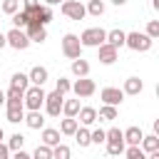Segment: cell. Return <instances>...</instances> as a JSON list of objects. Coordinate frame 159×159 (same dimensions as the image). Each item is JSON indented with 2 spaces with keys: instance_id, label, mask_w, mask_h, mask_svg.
<instances>
[{
  "instance_id": "obj_33",
  "label": "cell",
  "mask_w": 159,
  "mask_h": 159,
  "mask_svg": "<svg viewBox=\"0 0 159 159\" xmlns=\"http://www.w3.org/2000/svg\"><path fill=\"white\" fill-rule=\"evenodd\" d=\"M99 119H117V107L104 104V107L99 109Z\"/></svg>"
},
{
  "instance_id": "obj_46",
  "label": "cell",
  "mask_w": 159,
  "mask_h": 159,
  "mask_svg": "<svg viewBox=\"0 0 159 159\" xmlns=\"http://www.w3.org/2000/svg\"><path fill=\"white\" fill-rule=\"evenodd\" d=\"M2 139H5V132H2V127H0V142H2Z\"/></svg>"
},
{
  "instance_id": "obj_34",
  "label": "cell",
  "mask_w": 159,
  "mask_h": 159,
  "mask_svg": "<svg viewBox=\"0 0 159 159\" xmlns=\"http://www.w3.org/2000/svg\"><path fill=\"white\" fill-rule=\"evenodd\" d=\"M20 10V0H2V12L5 15H12Z\"/></svg>"
},
{
  "instance_id": "obj_32",
  "label": "cell",
  "mask_w": 159,
  "mask_h": 159,
  "mask_svg": "<svg viewBox=\"0 0 159 159\" xmlns=\"http://www.w3.org/2000/svg\"><path fill=\"white\" fill-rule=\"evenodd\" d=\"M22 144H25V137L22 134H12L10 142H7V149L10 152H17V149H22Z\"/></svg>"
},
{
  "instance_id": "obj_47",
  "label": "cell",
  "mask_w": 159,
  "mask_h": 159,
  "mask_svg": "<svg viewBox=\"0 0 159 159\" xmlns=\"http://www.w3.org/2000/svg\"><path fill=\"white\" fill-rule=\"evenodd\" d=\"M0 22H2V20H0Z\"/></svg>"
},
{
  "instance_id": "obj_4",
  "label": "cell",
  "mask_w": 159,
  "mask_h": 159,
  "mask_svg": "<svg viewBox=\"0 0 159 159\" xmlns=\"http://www.w3.org/2000/svg\"><path fill=\"white\" fill-rule=\"evenodd\" d=\"M62 55H65V57H70V60L82 57V45H80V37H77V35L67 32V35L62 37Z\"/></svg>"
},
{
  "instance_id": "obj_23",
  "label": "cell",
  "mask_w": 159,
  "mask_h": 159,
  "mask_svg": "<svg viewBox=\"0 0 159 159\" xmlns=\"http://www.w3.org/2000/svg\"><path fill=\"white\" fill-rule=\"evenodd\" d=\"M77 127H80V124H77V119H75V117H65V119H62V124H60V134L72 137V134L77 132Z\"/></svg>"
},
{
  "instance_id": "obj_26",
  "label": "cell",
  "mask_w": 159,
  "mask_h": 159,
  "mask_svg": "<svg viewBox=\"0 0 159 159\" xmlns=\"http://www.w3.org/2000/svg\"><path fill=\"white\" fill-rule=\"evenodd\" d=\"M84 10H87L89 15H94V17H99V15L104 12V2H102V0H89Z\"/></svg>"
},
{
  "instance_id": "obj_16",
  "label": "cell",
  "mask_w": 159,
  "mask_h": 159,
  "mask_svg": "<svg viewBox=\"0 0 159 159\" xmlns=\"http://www.w3.org/2000/svg\"><path fill=\"white\" fill-rule=\"evenodd\" d=\"M27 80H30L32 84H40V87H42V84L47 82V70L37 65V67H32V70H30V75H27Z\"/></svg>"
},
{
  "instance_id": "obj_18",
  "label": "cell",
  "mask_w": 159,
  "mask_h": 159,
  "mask_svg": "<svg viewBox=\"0 0 159 159\" xmlns=\"http://www.w3.org/2000/svg\"><path fill=\"white\" fill-rule=\"evenodd\" d=\"M139 147H142V152H144V154L157 152V149H159V137H157V134H147V137H142Z\"/></svg>"
},
{
  "instance_id": "obj_11",
  "label": "cell",
  "mask_w": 159,
  "mask_h": 159,
  "mask_svg": "<svg viewBox=\"0 0 159 159\" xmlns=\"http://www.w3.org/2000/svg\"><path fill=\"white\" fill-rule=\"evenodd\" d=\"M97 60H99L102 65H112V62H117V47L102 42V45L97 47Z\"/></svg>"
},
{
  "instance_id": "obj_45",
  "label": "cell",
  "mask_w": 159,
  "mask_h": 159,
  "mask_svg": "<svg viewBox=\"0 0 159 159\" xmlns=\"http://www.w3.org/2000/svg\"><path fill=\"white\" fill-rule=\"evenodd\" d=\"M0 104H5V92L0 89Z\"/></svg>"
},
{
  "instance_id": "obj_27",
  "label": "cell",
  "mask_w": 159,
  "mask_h": 159,
  "mask_svg": "<svg viewBox=\"0 0 159 159\" xmlns=\"http://www.w3.org/2000/svg\"><path fill=\"white\" fill-rule=\"evenodd\" d=\"M12 27H17V30L27 27V12H25V10H17V12H12Z\"/></svg>"
},
{
  "instance_id": "obj_3",
  "label": "cell",
  "mask_w": 159,
  "mask_h": 159,
  "mask_svg": "<svg viewBox=\"0 0 159 159\" xmlns=\"http://www.w3.org/2000/svg\"><path fill=\"white\" fill-rule=\"evenodd\" d=\"M104 37H107V32H104L102 27H87V30L80 35V45H82V47H99V45L104 42Z\"/></svg>"
},
{
  "instance_id": "obj_24",
  "label": "cell",
  "mask_w": 159,
  "mask_h": 159,
  "mask_svg": "<svg viewBox=\"0 0 159 159\" xmlns=\"http://www.w3.org/2000/svg\"><path fill=\"white\" fill-rule=\"evenodd\" d=\"M62 112H65V117H77V112H80V97L77 99H65L62 102Z\"/></svg>"
},
{
  "instance_id": "obj_37",
  "label": "cell",
  "mask_w": 159,
  "mask_h": 159,
  "mask_svg": "<svg viewBox=\"0 0 159 159\" xmlns=\"http://www.w3.org/2000/svg\"><path fill=\"white\" fill-rule=\"evenodd\" d=\"M89 142H92V144H102V142H104V129H94V132H89Z\"/></svg>"
},
{
  "instance_id": "obj_41",
  "label": "cell",
  "mask_w": 159,
  "mask_h": 159,
  "mask_svg": "<svg viewBox=\"0 0 159 159\" xmlns=\"http://www.w3.org/2000/svg\"><path fill=\"white\" fill-rule=\"evenodd\" d=\"M147 159H159V149H157V152H149V157H147Z\"/></svg>"
},
{
  "instance_id": "obj_15",
  "label": "cell",
  "mask_w": 159,
  "mask_h": 159,
  "mask_svg": "<svg viewBox=\"0 0 159 159\" xmlns=\"http://www.w3.org/2000/svg\"><path fill=\"white\" fill-rule=\"evenodd\" d=\"M42 144H47V147H57V144H60V129L42 127Z\"/></svg>"
},
{
  "instance_id": "obj_29",
  "label": "cell",
  "mask_w": 159,
  "mask_h": 159,
  "mask_svg": "<svg viewBox=\"0 0 159 159\" xmlns=\"http://www.w3.org/2000/svg\"><path fill=\"white\" fill-rule=\"evenodd\" d=\"M32 159H52V147H47V144H37V149L32 152Z\"/></svg>"
},
{
  "instance_id": "obj_43",
  "label": "cell",
  "mask_w": 159,
  "mask_h": 159,
  "mask_svg": "<svg viewBox=\"0 0 159 159\" xmlns=\"http://www.w3.org/2000/svg\"><path fill=\"white\" fill-rule=\"evenodd\" d=\"M60 2H62V0H45V5H50V7H52V5H60Z\"/></svg>"
},
{
  "instance_id": "obj_38",
  "label": "cell",
  "mask_w": 159,
  "mask_h": 159,
  "mask_svg": "<svg viewBox=\"0 0 159 159\" xmlns=\"http://www.w3.org/2000/svg\"><path fill=\"white\" fill-rule=\"evenodd\" d=\"M40 7V0H25V10H35Z\"/></svg>"
},
{
  "instance_id": "obj_17",
  "label": "cell",
  "mask_w": 159,
  "mask_h": 159,
  "mask_svg": "<svg viewBox=\"0 0 159 159\" xmlns=\"http://www.w3.org/2000/svg\"><path fill=\"white\" fill-rule=\"evenodd\" d=\"M142 87H144V84H142V80H139V77H127V80H124L122 92H124V94H139V92H142Z\"/></svg>"
},
{
  "instance_id": "obj_35",
  "label": "cell",
  "mask_w": 159,
  "mask_h": 159,
  "mask_svg": "<svg viewBox=\"0 0 159 159\" xmlns=\"http://www.w3.org/2000/svg\"><path fill=\"white\" fill-rule=\"evenodd\" d=\"M70 89H72V82H70L67 77H60V80H57V87H55V92H60V94H67Z\"/></svg>"
},
{
  "instance_id": "obj_13",
  "label": "cell",
  "mask_w": 159,
  "mask_h": 159,
  "mask_svg": "<svg viewBox=\"0 0 159 159\" xmlns=\"http://www.w3.org/2000/svg\"><path fill=\"white\" fill-rule=\"evenodd\" d=\"M30 129H42L45 127V117H42V112L40 109H30L27 114H25V119H22Z\"/></svg>"
},
{
  "instance_id": "obj_19",
  "label": "cell",
  "mask_w": 159,
  "mask_h": 159,
  "mask_svg": "<svg viewBox=\"0 0 159 159\" xmlns=\"http://www.w3.org/2000/svg\"><path fill=\"white\" fill-rule=\"evenodd\" d=\"M124 35H127V32H122V30H109V32H107V37H104V42L119 50V47L124 45Z\"/></svg>"
},
{
  "instance_id": "obj_42",
  "label": "cell",
  "mask_w": 159,
  "mask_h": 159,
  "mask_svg": "<svg viewBox=\"0 0 159 159\" xmlns=\"http://www.w3.org/2000/svg\"><path fill=\"white\" fill-rule=\"evenodd\" d=\"M5 45H7V40H5V35H2V32H0V50H2V47H5Z\"/></svg>"
},
{
  "instance_id": "obj_7",
  "label": "cell",
  "mask_w": 159,
  "mask_h": 159,
  "mask_svg": "<svg viewBox=\"0 0 159 159\" xmlns=\"http://www.w3.org/2000/svg\"><path fill=\"white\" fill-rule=\"evenodd\" d=\"M62 102H65V94H60V92H50V94H45V109H47V114H50V117H60V112H62Z\"/></svg>"
},
{
  "instance_id": "obj_20",
  "label": "cell",
  "mask_w": 159,
  "mask_h": 159,
  "mask_svg": "<svg viewBox=\"0 0 159 159\" xmlns=\"http://www.w3.org/2000/svg\"><path fill=\"white\" fill-rule=\"evenodd\" d=\"M72 75H75V77H87V75H89V62L82 60V57L72 60Z\"/></svg>"
},
{
  "instance_id": "obj_44",
  "label": "cell",
  "mask_w": 159,
  "mask_h": 159,
  "mask_svg": "<svg viewBox=\"0 0 159 159\" xmlns=\"http://www.w3.org/2000/svg\"><path fill=\"white\" fill-rule=\"evenodd\" d=\"M112 2H114V5H117V7H119V5H124V2H127V0H112Z\"/></svg>"
},
{
  "instance_id": "obj_25",
  "label": "cell",
  "mask_w": 159,
  "mask_h": 159,
  "mask_svg": "<svg viewBox=\"0 0 159 159\" xmlns=\"http://www.w3.org/2000/svg\"><path fill=\"white\" fill-rule=\"evenodd\" d=\"M124 139H107V152L112 154V157H119V154H124Z\"/></svg>"
},
{
  "instance_id": "obj_1",
  "label": "cell",
  "mask_w": 159,
  "mask_h": 159,
  "mask_svg": "<svg viewBox=\"0 0 159 159\" xmlns=\"http://www.w3.org/2000/svg\"><path fill=\"white\" fill-rule=\"evenodd\" d=\"M45 89L40 87V84H30L27 89H25V94H22V104L27 107V109H40L42 104H45Z\"/></svg>"
},
{
  "instance_id": "obj_12",
  "label": "cell",
  "mask_w": 159,
  "mask_h": 159,
  "mask_svg": "<svg viewBox=\"0 0 159 159\" xmlns=\"http://www.w3.org/2000/svg\"><path fill=\"white\" fill-rule=\"evenodd\" d=\"M25 35H27L30 42H37V45L47 40V30H45V25H27V27H25Z\"/></svg>"
},
{
  "instance_id": "obj_40",
  "label": "cell",
  "mask_w": 159,
  "mask_h": 159,
  "mask_svg": "<svg viewBox=\"0 0 159 159\" xmlns=\"http://www.w3.org/2000/svg\"><path fill=\"white\" fill-rule=\"evenodd\" d=\"M12 159H32V154H27V152H22V149H17Z\"/></svg>"
},
{
  "instance_id": "obj_22",
  "label": "cell",
  "mask_w": 159,
  "mask_h": 159,
  "mask_svg": "<svg viewBox=\"0 0 159 159\" xmlns=\"http://www.w3.org/2000/svg\"><path fill=\"white\" fill-rule=\"evenodd\" d=\"M10 87H15V89L25 92V89L30 87V80H27V75H22V72H15V75L10 77Z\"/></svg>"
},
{
  "instance_id": "obj_36",
  "label": "cell",
  "mask_w": 159,
  "mask_h": 159,
  "mask_svg": "<svg viewBox=\"0 0 159 159\" xmlns=\"http://www.w3.org/2000/svg\"><path fill=\"white\" fill-rule=\"evenodd\" d=\"M147 35H149L152 40L159 37V22H157V20H149V22H147Z\"/></svg>"
},
{
  "instance_id": "obj_2",
  "label": "cell",
  "mask_w": 159,
  "mask_h": 159,
  "mask_svg": "<svg viewBox=\"0 0 159 159\" xmlns=\"http://www.w3.org/2000/svg\"><path fill=\"white\" fill-rule=\"evenodd\" d=\"M152 37L147 35V32H127L124 35V45L127 47H132L134 52H147L149 47H152Z\"/></svg>"
},
{
  "instance_id": "obj_31",
  "label": "cell",
  "mask_w": 159,
  "mask_h": 159,
  "mask_svg": "<svg viewBox=\"0 0 159 159\" xmlns=\"http://www.w3.org/2000/svg\"><path fill=\"white\" fill-rule=\"evenodd\" d=\"M70 147L67 144H57V147H52V159H70Z\"/></svg>"
},
{
  "instance_id": "obj_8",
  "label": "cell",
  "mask_w": 159,
  "mask_h": 159,
  "mask_svg": "<svg viewBox=\"0 0 159 159\" xmlns=\"http://www.w3.org/2000/svg\"><path fill=\"white\" fill-rule=\"evenodd\" d=\"M5 102H7V122H12V124L22 122L25 119V104H22V99H5Z\"/></svg>"
},
{
  "instance_id": "obj_9",
  "label": "cell",
  "mask_w": 159,
  "mask_h": 159,
  "mask_svg": "<svg viewBox=\"0 0 159 159\" xmlns=\"http://www.w3.org/2000/svg\"><path fill=\"white\" fill-rule=\"evenodd\" d=\"M94 89H97V84H94V80H89V77H80V80L72 84V92H75L77 97H92Z\"/></svg>"
},
{
  "instance_id": "obj_10",
  "label": "cell",
  "mask_w": 159,
  "mask_h": 159,
  "mask_svg": "<svg viewBox=\"0 0 159 159\" xmlns=\"http://www.w3.org/2000/svg\"><path fill=\"white\" fill-rule=\"evenodd\" d=\"M99 97H102V102H104V104H112V107H117V104L124 99V92H122L119 87H104V89L99 92Z\"/></svg>"
},
{
  "instance_id": "obj_5",
  "label": "cell",
  "mask_w": 159,
  "mask_h": 159,
  "mask_svg": "<svg viewBox=\"0 0 159 159\" xmlns=\"http://www.w3.org/2000/svg\"><path fill=\"white\" fill-rule=\"evenodd\" d=\"M62 15L70 17V20H82L87 15V10L80 0H62Z\"/></svg>"
},
{
  "instance_id": "obj_6",
  "label": "cell",
  "mask_w": 159,
  "mask_h": 159,
  "mask_svg": "<svg viewBox=\"0 0 159 159\" xmlns=\"http://www.w3.org/2000/svg\"><path fill=\"white\" fill-rule=\"evenodd\" d=\"M5 40H7V45L15 47V50H27V47H30V40H27L25 30H17V27H12L10 32H5Z\"/></svg>"
},
{
  "instance_id": "obj_39",
  "label": "cell",
  "mask_w": 159,
  "mask_h": 159,
  "mask_svg": "<svg viewBox=\"0 0 159 159\" xmlns=\"http://www.w3.org/2000/svg\"><path fill=\"white\" fill-rule=\"evenodd\" d=\"M7 157H10V149H7V144L0 142V159H7Z\"/></svg>"
},
{
  "instance_id": "obj_14",
  "label": "cell",
  "mask_w": 159,
  "mask_h": 159,
  "mask_svg": "<svg viewBox=\"0 0 159 159\" xmlns=\"http://www.w3.org/2000/svg\"><path fill=\"white\" fill-rule=\"evenodd\" d=\"M122 137H124V144H139L142 142V137H144V132L139 129V127H129V129H124L122 132Z\"/></svg>"
},
{
  "instance_id": "obj_30",
  "label": "cell",
  "mask_w": 159,
  "mask_h": 159,
  "mask_svg": "<svg viewBox=\"0 0 159 159\" xmlns=\"http://www.w3.org/2000/svg\"><path fill=\"white\" fill-rule=\"evenodd\" d=\"M124 154H127V159H147V154L142 152V147H139V144L124 147Z\"/></svg>"
},
{
  "instance_id": "obj_21",
  "label": "cell",
  "mask_w": 159,
  "mask_h": 159,
  "mask_svg": "<svg viewBox=\"0 0 159 159\" xmlns=\"http://www.w3.org/2000/svg\"><path fill=\"white\" fill-rule=\"evenodd\" d=\"M77 114H80V122H82L84 127L97 122V109H94V107H80V112H77Z\"/></svg>"
},
{
  "instance_id": "obj_28",
  "label": "cell",
  "mask_w": 159,
  "mask_h": 159,
  "mask_svg": "<svg viewBox=\"0 0 159 159\" xmlns=\"http://www.w3.org/2000/svg\"><path fill=\"white\" fill-rule=\"evenodd\" d=\"M72 137L77 139V144H80V147H89V144H92V142H89V132H87L84 127H77V132H75Z\"/></svg>"
}]
</instances>
